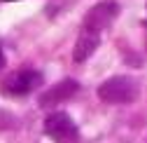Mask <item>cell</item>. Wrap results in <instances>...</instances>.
Masks as SVG:
<instances>
[{
	"label": "cell",
	"mask_w": 147,
	"mask_h": 143,
	"mask_svg": "<svg viewBox=\"0 0 147 143\" xmlns=\"http://www.w3.org/2000/svg\"><path fill=\"white\" fill-rule=\"evenodd\" d=\"M138 96V84L136 80H131L128 75H117V78H110L98 87V99L105 103H131Z\"/></svg>",
	"instance_id": "6da1fadb"
},
{
	"label": "cell",
	"mask_w": 147,
	"mask_h": 143,
	"mask_svg": "<svg viewBox=\"0 0 147 143\" xmlns=\"http://www.w3.org/2000/svg\"><path fill=\"white\" fill-rule=\"evenodd\" d=\"M45 134L49 138H54L56 143H75L80 131H77V124L72 122V117L68 113L56 110V113L47 115V120H45Z\"/></svg>",
	"instance_id": "7a4b0ae2"
},
{
	"label": "cell",
	"mask_w": 147,
	"mask_h": 143,
	"mask_svg": "<svg viewBox=\"0 0 147 143\" xmlns=\"http://www.w3.org/2000/svg\"><path fill=\"white\" fill-rule=\"evenodd\" d=\"M40 84H42V73L26 68V70H19V73H12L3 82V94L24 96V94H30L33 89H38Z\"/></svg>",
	"instance_id": "3957f363"
},
{
	"label": "cell",
	"mask_w": 147,
	"mask_h": 143,
	"mask_svg": "<svg viewBox=\"0 0 147 143\" xmlns=\"http://www.w3.org/2000/svg\"><path fill=\"white\" fill-rule=\"evenodd\" d=\"M119 14V5L115 3V0H105V3H98L89 10V14L84 16V26L82 31H91V33H98L103 28H107L110 24H112V19Z\"/></svg>",
	"instance_id": "277c9868"
},
{
	"label": "cell",
	"mask_w": 147,
	"mask_h": 143,
	"mask_svg": "<svg viewBox=\"0 0 147 143\" xmlns=\"http://www.w3.org/2000/svg\"><path fill=\"white\" fill-rule=\"evenodd\" d=\"M77 89H80V84L75 82V80H61V82H56L54 87H49L47 92H42V96H40V108H51V106H56V103H61V101H68V99H72L77 94Z\"/></svg>",
	"instance_id": "5b68a950"
},
{
	"label": "cell",
	"mask_w": 147,
	"mask_h": 143,
	"mask_svg": "<svg viewBox=\"0 0 147 143\" xmlns=\"http://www.w3.org/2000/svg\"><path fill=\"white\" fill-rule=\"evenodd\" d=\"M98 42H100V35H98V33L82 31V33H80V38H77V42H75V49H72V59H75L77 63L86 61V59L96 52Z\"/></svg>",
	"instance_id": "8992f818"
},
{
	"label": "cell",
	"mask_w": 147,
	"mask_h": 143,
	"mask_svg": "<svg viewBox=\"0 0 147 143\" xmlns=\"http://www.w3.org/2000/svg\"><path fill=\"white\" fill-rule=\"evenodd\" d=\"M5 66V54H3V49H0V68Z\"/></svg>",
	"instance_id": "52a82bcc"
},
{
	"label": "cell",
	"mask_w": 147,
	"mask_h": 143,
	"mask_svg": "<svg viewBox=\"0 0 147 143\" xmlns=\"http://www.w3.org/2000/svg\"><path fill=\"white\" fill-rule=\"evenodd\" d=\"M5 3H14V0H5Z\"/></svg>",
	"instance_id": "ba28073f"
}]
</instances>
